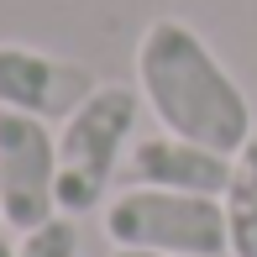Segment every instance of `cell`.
I'll return each mask as SVG.
<instances>
[{
	"label": "cell",
	"instance_id": "ba28073f",
	"mask_svg": "<svg viewBox=\"0 0 257 257\" xmlns=\"http://www.w3.org/2000/svg\"><path fill=\"white\" fill-rule=\"evenodd\" d=\"M74 252H79V231H74V215H63V210L42 226L21 231V247H16V257H74Z\"/></svg>",
	"mask_w": 257,
	"mask_h": 257
},
{
	"label": "cell",
	"instance_id": "6da1fadb",
	"mask_svg": "<svg viewBox=\"0 0 257 257\" xmlns=\"http://www.w3.org/2000/svg\"><path fill=\"white\" fill-rule=\"evenodd\" d=\"M137 89L163 121V132L200 142L210 153H226V158L241 153V142L257 126L241 84L210 53V42L179 16H158L142 32V42H137Z\"/></svg>",
	"mask_w": 257,
	"mask_h": 257
},
{
	"label": "cell",
	"instance_id": "8fae6325",
	"mask_svg": "<svg viewBox=\"0 0 257 257\" xmlns=\"http://www.w3.org/2000/svg\"><path fill=\"white\" fill-rule=\"evenodd\" d=\"M0 220H6V210H0Z\"/></svg>",
	"mask_w": 257,
	"mask_h": 257
},
{
	"label": "cell",
	"instance_id": "3957f363",
	"mask_svg": "<svg viewBox=\"0 0 257 257\" xmlns=\"http://www.w3.org/2000/svg\"><path fill=\"white\" fill-rule=\"evenodd\" d=\"M137 110H142V89L100 84L63 121V132H58V210L63 215L100 210L110 173L121 168L126 142L137 132Z\"/></svg>",
	"mask_w": 257,
	"mask_h": 257
},
{
	"label": "cell",
	"instance_id": "277c9868",
	"mask_svg": "<svg viewBox=\"0 0 257 257\" xmlns=\"http://www.w3.org/2000/svg\"><path fill=\"white\" fill-rule=\"evenodd\" d=\"M0 210L16 231L58 215V137L27 110H0Z\"/></svg>",
	"mask_w": 257,
	"mask_h": 257
},
{
	"label": "cell",
	"instance_id": "30bf717a",
	"mask_svg": "<svg viewBox=\"0 0 257 257\" xmlns=\"http://www.w3.org/2000/svg\"><path fill=\"white\" fill-rule=\"evenodd\" d=\"M0 257H16V247H11V241H0Z\"/></svg>",
	"mask_w": 257,
	"mask_h": 257
},
{
	"label": "cell",
	"instance_id": "9c48e42d",
	"mask_svg": "<svg viewBox=\"0 0 257 257\" xmlns=\"http://www.w3.org/2000/svg\"><path fill=\"white\" fill-rule=\"evenodd\" d=\"M115 257H158V252H121V247H115Z\"/></svg>",
	"mask_w": 257,
	"mask_h": 257
},
{
	"label": "cell",
	"instance_id": "8992f818",
	"mask_svg": "<svg viewBox=\"0 0 257 257\" xmlns=\"http://www.w3.org/2000/svg\"><path fill=\"white\" fill-rule=\"evenodd\" d=\"M126 179L147 184V189H179V194H226L231 179V158L210 153L200 142H184V137L163 132V137H142L126 153Z\"/></svg>",
	"mask_w": 257,
	"mask_h": 257
},
{
	"label": "cell",
	"instance_id": "7a4b0ae2",
	"mask_svg": "<svg viewBox=\"0 0 257 257\" xmlns=\"http://www.w3.org/2000/svg\"><path fill=\"white\" fill-rule=\"evenodd\" d=\"M105 236L121 252L158 257H231L226 205L215 194H179L132 184L105 205Z\"/></svg>",
	"mask_w": 257,
	"mask_h": 257
},
{
	"label": "cell",
	"instance_id": "52a82bcc",
	"mask_svg": "<svg viewBox=\"0 0 257 257\" xmlns=\"http://www.w3.org/2000/svg\"><path fill=\"white\" fill-rule=\"evenodd\" d=\"M226 231H231V257H257V126L241 142V153L231 158V179H226Z\"/></svg>",
	"mask_w": 257,
	"mask_h": 257
},
{
	"label": "cell",
	"instance_id": "5b68a950",
	"mask_svg": "<svg viewBox=\"0 0 257 257\" xmlns=\"http://www.w3.org/2000/svg\"><path fill=\"white\" fill-rule=\"evenodd\" d=\"M95 89L100 84H95V74L84 63L0 42V110H27L37 121H53V115L68 121Z\"/></svg>",
	"mask_w": 257,
	"mask_h": 257
}]
</instances>
